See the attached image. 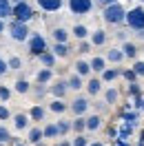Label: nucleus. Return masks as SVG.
<instances>
[{
	"mask_svg": "<svg viewBox=\"0 0 144 146\" xmlns=\"http://www.w3.org/2000/svg\"><path fill=\"white\" fill-rule=\"evenodd\" d=\"M102 18L107 25L111 27H120V25H124V18H126V9L122 2H113V5H107L104 9H102Z\"/></svg>",
	"mask_w": 144,
	"mask_h": 146,
	"instance_id": "nucleus-1",
	"label": "nucleus"
},
{
	"mask_svg": "<svg viewBox=\"0 0 144 146\" xmlns=\"http://www.w3.org/2000/svg\"><path fill=\"white\" fill-rule=\"evenodd\" d=\"M7 31H9V38L13 42H27L29 36H31V31H29V25L27 22H18V20H9V25H7Z\"/></svg>",
	"mask_w": 144,
	"mask_h": 146,
	"instance_id": "nucleus-2",
	"label": "nucleus"
},
{
	"mask_svg": "<svg viewBox=\"0 0 144 146\" xmlns=\"http://www.w3.org/2000/svg\"><path fill=\"white\" fill-rule=\"evenodd\" d=\"M124 25L131 29V31H142L144 29V7L142 5H137V7H133V9L126 11Z\"/></svg>",
	"mask_w": 144,
	"mask_h": 146,
	"instance_id": "nucleus-3",
	"label": "nucleus"
},
{
	"mask_svg": "<svg viewBox=\"0 0 144 146\" xmlns=\"http://www.w3.org/2000/svg\"><path fill=\"white\" fill-rule=\"evenodd\" d=\"M27 51L29 55H33V58H38L40 53H45V51H49V44H47V40L42 33H31L27 40Z\"/></svg>",
	"mask_w": 144,
	"mask_h": 146,
	"instance_id": "nucleus-4",
	"label": "nucleus"
},
{
	"mask_svg": "<svg viewBox=\"0 0 144 146\" xmlns=\"http://www.w3.org/2000/svg\"><path fill=\"white\" fill-rule=\"evenodd\" d=\"M33 16H36V13H33V7H31V5H29L27 0H25V2H18V5H13V16H11V18L13 20H18V22H31V20H33Z\"/></svg>",
	"mask_w": 144,
	"mask_h": 146,
	"instance_id": "nucleus-5",
	"label": "nucleus"
},
{
	"mask_svg": "<svg viewBox=\"0 0 144 146\" xmlns=\"http://www.w3.org/2000/svg\"><path fill=\"white\" fill-rule=\"evenodd\" d=\"M67 7L73 16H87L93 11V0H67Z\"/></svg>",
	"mask_w": 144,
	"mask_h": 146,
	"instance_id": "nucleus-6",
	"label": "nucleus"
},
{
	"mask_svg": "<svg viewBox=\"0 0 144 146\" xmlns=\"http://www.w3.org/2000/svg\"><path fill=\"white\" fill-rule=\"evenodd\" d=\"M89 109H91V104H89L87 95H75L71 100V104H69V111H71L73 115H87Z\"/></svg>",
	"mask_w": 144,
	"mask_h": 146,
	"instance_id": "nucleus-7",
	"label": "nucleus"
},
{
	"mask_svg": "<svg viewBox=\"0 0 144 146\" xmlns=\"http://www.w3.org/2000/svg\"><path fill=\"white\" fill-rule=\"evenodd\" d=\"M84 89H87V95L89 98H98L100 93H104V82H102V78H89L87 84H84Z\"/></svg>",
	"mask_w": 144,
	"mask_h": 146,
	"instance_id": "nucleus-8",
	"label": "nucleus"
},
{
	"mask_svg": "<svg viewBox=\"0 0 144 146\" xmlns=\"http://www.w3.org/2000/svg\"><path fill=\"white\" fill-rule=\"evenodd\" d=\"M36 2L45 13H55L64 7V0H36Z\"/></svg>",
	"mask_w": 144,
	"mask_h": 146,
	"instance_id": "nucleus-9",
	"label": "nucleus"
},
{
	"mask_svg": "<svg viewBox=\"0 0 144 146\" xmlns=\"http://www.w3.org/2000/svg\"><path fill=\"white\" fill-rule=\"evenodd\" d=\"M67 91H69V84H67V80H55V82L49 86V93H51L53 98H60V100H64Z\"/></svg>",
	"mask_w": 144,
	"mask_h": 146,
	"instance_id": "nucleus-10",
	"label": "nucleus"
},
{
	"mask_svg": "<svg viewBox=\"0 0 144 146\" xmlns=\"http://www.w3.org/2000/svg\"><path fill=\"white\" fill-rule=\"evenodd\" d=\"M107 40H109V33L104 29H95V31H91V36H89V42L93 46H104Z\"/></svg>",
	"mask_w": 144,
	"mask_h": 146,
	"instance_id": "nucleus-11",
	"label": "nucleus"
},
{
	"mask_svg": "<svg viewBox=\"0 0 144 146\" xmlns=\"http://www.w3.org/2000/svg\"><path fill=\"white\" fill-rule=\"evenodd\" d=\"M29 122H31V117H29V113H16L13 115V128L16 131H29Z\"/></svg>",
	"mask_w": 144,
	"mask_h": 146,
	"instance_id": "nucleus-12",
	"label": "nucleus"
},
{
	"mask_svg": "<svg viewBox=\"0 0 144 146\" xmlns=\"http://www.w3.org/2000/svg\"><path fill=\"white\" fill-rule=\"evenodd\" d=\"M107 60H109V62H113V64H122L126 60L122 46H111V49L107 51Z\"/></svg>",
	"mask_w": 144,
	"mask_h": 146,
	"instance_id": "nucleus-13",
	"label": "nucleus"
},
{
	"mask_svg": "<svg viewBox=\"0 0 144 146\" xmlns=\"http://www.w3.org/2000/svg\"><path fill=\"white\" fill-rule=\"evenodd\" d=\"M89 62H91V71L100 75V73L107 69V62H109V60H107V55H93Z\"/></svg>",
	"mask_w": 144,
	"mask_h": 146,
	"instance_id": "nucleus-14",
	"label": "nucleus"
},
{
	"mask_svg": "<svg viewBox=\"0 0 144 146\" xmlns=\"http://www.w3.org/2000/svg\"><path fill=\"white\" fill-rule=\"evenodd\" d=\"M51 51L55 53V58H69L71 55V46H69V42H53V46H51Z\"/></svg>",
	"mask_w": 144,
	"mask_h": 146,
	"instance_id": "nucleus-15",
	"label": "nucleus"
},
{
	"mask_svg": "<svg viewBox=\"0 0 144 146\" xmlns=\"http://www.w3.org/2000/svg\"><path fill=\"white\" fill-rule=\"evenodd\" d=\"M100 128H102V115L100 113H93L87 117V131L89 133H98Z\"/></svg>",
	"mask_w": 144,
	"mask_h": 146,
	"instance_id": "nucleus-16",
	"label": "nucleus"
},
{
	"mask_svg": "<svg viewBox=\"0 0 144 146\" xmlns=\"http://www.w3.org/2000/svg\"><path fill=\"white\" fill-rule=\"evenodd\" d=\"M45 139V131L40 126H31L29 128V133H27V142L29 144H40Z\"/></svg>",
	"mask_w": 144,
	"mask_h": 146,
	"instance_id": "nucleus-17",
	"label": "nucleus"
},
{
	"mask_svg": "<svg viewBox=\"0 0 144 146\" xmlns=\"http://www.w3.org/2000/svg\"><path fill=\"white\" fill-rule=\"evenodd\" d=\"M120 115H122V119L124 122H129L133 128H137L140 126V113L137 111H133V109H129V111H120Z\"/></svg>",
	"mask_w": 144,
	"mask_h": 146,
	"instance_id": "nucleus-18",
	"label": "nucleus"
},
{
	"mask_svg": "<svg viewBox=\"0 0 144 146\" xmlns=\"http://www.w3.org/2000/svg\"><path fill=\"white\" fill-rule=\"evenodd\" d=\"M71 36L80 42V40H89V36H91V31H89V27L87 25H73V29H71Z\"/></svg>",
	"mask_w": 144,
	"mask_h": 146,
	"instance_id": "nucleus-19",
	"label": "nucleus"
},
{
	"mask_svg": "<svg viewBox=\"0 0 144 146\" xmlns=\"http://www.w3.org/2000/svg\"><path fill=\"white\" fill-rule=\"evenodd\" d=\"M73 71L78 73V75H82V78H89L91 73V62H87V60H75V64H73Z\"/></svg>",
	"mask_w": 144,
	"mask_h": 146,
	"instance_id": "nucleus-20",
	"label": "nucleus"
},
{
	"mask_svg": "<svg viewBox=\"0 0 144 146\" xmlns=\"http://www.w3.org/2000/svg\"><path fill=\"white\" fill-rule=\"evenodd\" d=\"M49 111L55 113V115H64V113L69 111V104H67L64 100H60V98H53V102L49 104Z\"/></svg>",
	"mask_w": 144,
	"mask_h": 146,
	"instance_id": "nucleus-21",
	"label": "nucleus"
},
{
	"mask_svg": "<svg viewBox=\"0 0 144 146\" xmlns=\"http://www.w3.org/2000/svg\"><path fill=\"white\" fill-rule=\"evenodd\" d=\"M104 102H107L109 106H115L117 102H120V91H117L115 86H107L104 89Z\"/></svg>",
	"mask_w": 144,
	"mask_h": 146,
	"instance_id": "nucleus-22",
	"label": "nucleus"
},
{
	"mask_svg": "<svg viewBox=\"0 0 144 146\" xmlns=\"http://www.w3.org/2000/svg\"><path fill=\"white\" fill-rule=\"evenodd\" d=\"M67 84H69V91H80L82 86H84V78L78 75V73L73 71L69 78H67Z\"/></svg>",
	"mask_w": 144,
	"mask_h": 146,
	"instance_id": "nucleus-23",
	"label": "nucleus"
},
{
	"mask_svg": "<svg viewBox=\"0 0 144 146\" xmlns=\"http://www.w3.org/2000/svg\"><path fill=\"white\" fill-rule=\"evenodd\" d=\"M45 115L47 111L42 104H33L31 109H29V117H31V122H45Z\"/></svg>",
	"mask_w": 144,
	"mask_h": 146,
	"instance_id": "nucleus-24",
	"label": "nucleus"
},
{
	"mask_svg": "<svg viewBox=\"0 0 144 146\" xmlns=\"http://www.w3.org/2000/svg\"><path fill=\"white\" fill-rule=\"evenodd\" d=\"M100 78H102V82H115L117 78H122V69H104V71L100 73Z\"/></svg>",
	"mask_w": 144,
	"mask_h": 146,
	"instance_id": "nucleus-25",
	"label": "nucleus"
},
{
	"mask_svg": "<svg viewBox=\"0 0 144 146\" xmlns=\"http://www.w3.org/2000/svg\"><path fill=\"white\" fill-rule=\"evenodd\" d=\"M53 80V69H49V66H45V69H40V71L36 73V82L38 84H49Z\"/></svg>",
	"mask_w": 144,
	"mask_h": 146,
	"instance_id": "nucleus-26",
	"label": "nucleus"
},
{
	"mask_svg": "<svg viewBox=\"0 0 144 146\" xmlns=\"http://www.w3.org/2000/svg\"><path fill=\"white\" fill-rule=\"evenodd\" d=\"M51 36H53L55 42H69V36H71V31L64 27H53L51 29Z\"/></svg>",
	"mask_w": 144,
	"mask_h": 146,
	"instance_id": "nucleus-27",
	"label": "nucleus"
},
{
	"mask_svg": "<svg viewBox=\"0 0 144 146\" xmlns=\"http://www.w3.org/2000/svg\"><path fill=\"white\" fill-rule=\"evenodd\" d=\"M38 60H40V64H42V66H49V69H53V66H55V60H58V58H55V53L51 51V49H49V51H45V53L38 55Z\"/></svg>",
	"mask_w": 144,
	"mask_h": 146,
	"instance_id": "nucleus-28",
	"label": "nucleus"
},
{
	"mask_svg": "<svg viewBox=\"0 0 144 146\" xmlns=\"http://www.w3.org/2000/svg\"><path fill=\"white\" fill-rule=\"evenodd\" d=\"M71 131L78 135V133H84L87 131V117L84 115H75V119H71Z\"/></svg>",
	"mask_w": 144,
	"mask_h": 146,
	"instance_id": "nucleus-29",
	"label": "nucleus"
},
{
	"mask_svg": "<svg viewBox=\"0 0 144 146\" xmlns=\"http://www.w3.org/2000/svg\"><path fill=\"white\" fill-rule=\"evenodd\" d=\"M13 16V2L11 0H0V18L9 20Z\"/></svg>",
	"mask_w": 144,
	"mask_h": 146,
	"instance_id": "nucleus-30",
	"label": "nucleus"
},
{
	"mask_svg": "<svg viewBox=\"0 0 144 146\" xmlns=\"http://www.w3.org/2000/svg\"><path fill=\"white\" fill-rule=\"evenodd\" d=\"M122 51H124L126 60H135V58H137V44L131 42V40H126L124 44H122Z\"/></svg>",
	"mask_w": 144,
	"mask_h": 146,
	"instance_id": "nucleus-31",
	"label": "nucleus"
},
{
	"mask_svg": "<svg viewBox=\"0 0 144 146\" xmlns=\"http://www.w3.org/2000/svg\"><path fill=\"white\" fill-rule=\"evenodd\" d=\"M13 89H16V93H20V95H25V93L31 91V84H29V80H25V78H20V80H16V84H13Z\"/></svg>",
	"mask_w": 144,
	"mask_h": 146,
	"instance_id": "nucleus-32",
	"label": "nucleus"
},
{
	"mask_svg": "<svg viewBox=\"0 0 144 146\" xmlns=\"http://www.w3.org/2000/svg\"><path fill=\"white\" fill-rule=\"evenodd\" d=\"M42 131H45V139H53V137H58V135H60V131H58V124H55V122L47 124V126L42 128Z\"/></svg>",
	"mask_w": 144,
	"mask_h": 146,
	"instance_id": "nucleus-33",
	"label": "nucleus"
},
{
	"mask_svg": "<svg viewBox=\"0 0 144 146\" xmlns=\"http://www.w3.org/2000/svg\"><path fill=\"white\" fill-rule=\"evenodd\" d=\"M55 124H58V131H60V135H67V133H71V119H58V122H55Z\"/></svg>",
	"mask_w": 144,
	"mask_h": 146,
	"instance_id": "nucleus-34",
	"label": "nucleus"
},
{
	"mask_svg": "<svg viewBox=\"0 0 144 146\" xmlns=\"http://www.w3.org/2000/svg\"><path fill=\"white\" fill-rule=\"evenodd\" d=\"M126 93H129L131 98H140V95H142V86L137 82H129L126 84Z\"/></svg>",
	"mask_w": 144,
	"mask_h": 146,
	"instance_id": "nucleus-35",
	"label": "nucleus"
},
{
	"mask_svg": "<svg viewBox=\"0 0 144 146\" xmlns=\"http://www.w3.org/2000/svg\"><path fill=\"white\" fill-rule=\"evenodd\" d=\"M7 64H9V71H20L22 69V60H20L18 55H11L9 60H7Z\"/></svg>",
	"mask_w": 144,
	"mask_h": 146,
	"instance_id": "nucleus-36",
	"label": "nucleus"
},
{
	"mask_svg": "<svg viewBox=\"0 0 144 146\" xmlns=\"http://www.w3.org/2000/svg\"><path fill=\"white\" fill-rule=\"evenodd\" d=\"M71 144L73 146H89V137L84 135V133H78V135L71 139Z\"/></svg>",
	"mask_w": 144,
	"mask_h": 146,
	"instance_id": "nucleus-37",
	"label": "nucleus"
},
{
	"mask_svg": "<svg viewBox=\"0 0 144 146\" xmlns=\"http://www.w3.org/2000/svg\"><path fill=\"white\" fill-rule=\"evenodd\" d=\"M11 139H13V137H11L9 128H7V126H0V146L7 144V142H11Z\"/></svg>",
	"mask_w": 144,
	"mask_h": 146,
	"instance_id": "nucleus-38",
	"label": "nucleus"
},
{
	"mask_svg": "<svg viewBox=\"0 0 144 146\" xmlns=\"http://www.w3.org/2000/svg\"><path fill=\"white\" fill-rule=\"evenodd\" d=\"M9 98H11V89L5 86V84H0V102L5 104V102H9Z\"/></svg>",
	"mask_w": 144,
	"mask_h": 146,
	"instance_id": "nucleus-39",
	"label": "nucleus"
},
{
	"mask_svg": "<svg viewBox=\"0 0 144 146\" xmlns=\"http://www.w3.org/2000/svg\"><path fill=\"white\" fill-rule=\"evenodd\" d=\"M135 73H137V78H144V60H133V66H131Z\"/></svg>",
	"mask_w": 144,
	"mask_h": 146,
	"instance_id": "nucleus-40",
	"label": "nucleus"
},
{
	"mask_svg": "<svg viewBox=\"0 0 144 146\" xmlns=\"http://www.w3.org/2000/svg\"><path fill=\"white\" fill-rule=\"evenodd\" d=\"M122 78H124L126 82H135V80H137V73H135L133 69H122Z\"/></svg>",
	"mask_w": 144,
	"mask_h": 146,
	"instance_id": "nucleus-41",
	"label": "nucleus"
},
{
	"mask_svg": "<svg viewBox=\"0 0 144 146\" xmlns=\"http://www.w3.org/2000/svg\"><path fill=\"white\" fill-rule=\"evenodd\" d=\"M91 49H93V44H91L89 40H80L78 42V53H89Z\"/></svg>",
	"mask_w": 144,
	"mask_h": 146,
	"instance_id": "nucleus-42",
	"label": "nucleus"
},
{
	"mask_svg": "<svg viewBox=\"0 0 144 146\" xmlns=\"http://www.w3.org/2000/svg\"><path fill=\"white\" fill-rule=\"evenodd\" d=\"M47 93H49L47 84H36V89H33V95H36V98H45Z\"/></svg>",
	"mask_w": 144,
	"mask_h": 146,
	"instance_id": "nucleus-43",
	"label": "nucleus"
},
{
	"mask_svg": "<svg viewBox=\"0 0 144 146\" xmlns=\"http://www.w3.org/2000/svg\"><path fill=\"white\" fill-rule=\"evenodd\" d=\"M9 117H11L9 109H7L5 104H0V119H2V122H7V119H9Z\"/></svg>",
	"mask_w": 144,
	"mask_h": 146,
	"instance_id": "nucleus-44",
	"label": "nucleus"
},
{
	"mask_svg": "<svg viewBox=\"0 0 144 146\" xmlns=\"http://www.w3.org/2000/svg\"><path fill=\"white\" fill-rule=\"evenodd\" d=\"M7 71H9V64H7V60H5V58H0V78H2Z\"/></svg>",
	"mask_w": 144,
	"mask_h": 146,
	"instance_id": "nucleus-45",
	"label": "nucleus"
},
{
	"mask_svg": "<svg viewBox=\"0 0 144 146\" xmlns=\"http://www.w3.org/2000/svg\"><path fill=\"white\" fill-rule=\"evenodd\" d=\"M107 106H109V104H107V102H104V100H102V102H95V109H98L100 113H102V111L107 109Z\"/></svg>",
	"mask_w": 144,
	"mask_h": 146,
	"instance_id": "nucleus-46",
	"label": "nucleus"
},
{
	"mask_svg": "<svg viewBox=\"0 0 144 146\" xmlns=\"http://www.w3.org/2000/svg\"><path fill=\"white\" fill-rule=\"evenodd\" d=\"M93 2H98V5H102V7H107V5H113V2H117V0H93Z\"/></svg>",
	"mask_w": 144,
	"mask_h": 146,
	"instance_id": "nucleus-47",
	"label": "nucleus"
},
{
	"mask_svg": "<svg viewBox=\"0 0 144 146\" xmlns=\"http://www.w3.org/2000/svg\"><path fill=\"white\" fill-rule=\"evenodd\" d=\"M115 146H129V144L124 142V137H117V139H115Z\"/></svg>",
	"mask_w": 144,
	"mask_h": 146,
	"instance_id": "nucleus-48",
	"label": "nucleus"
},
{
	"mask_svg": "<svg viewBox=\"0 0 144 146\" xmlns=\"http://www.w3.org/2000/svg\"><path fill=\"white\" fill-rule=\"evenodd\" d=\"M135 38H137V40H144V29L142 31H135Z\"/></svg>",
	"mask_w": 144,
	"mask_h": 146,
	"instance_id": "nucleus-49",
	"label": "nucleus"
},
{
	"mask_svg": "<svg viewBox=\"0 0 144 146\" xmlns=\"http://www.w3.org/2000/svg\"><path fill=\"white\" fill-rule=\"evenodd\" d=\"M58 146H73L69 139H62V142H58Z\"/></svg>",
	"mask_w": 144,
	"mask_h": 146,
	"instance_id": "nucleus-50",
	"label": "nucleus"
},
{
	"mask_svg": "<svg viewBox=\"0 0 144 146\" xmlns=\"http://www.w3.org/2000/svg\"><path fill=\"white\" fill-rule=\"evenodd\" d=\"M5 29H7V27H5V20L0 18V36H2V33H5Z\"/></svg>",
	"mask_w": 144,
	"mask_h": 146,
	"instance_id": "nucleus-51",
	"label": "nucleus"
},
{
	"mask_svg": "<svg viewBox=\"0 0 144 146\" xmlns=\"http://www.w3.org/2000/svg\"><path fill=\"white\" fill-rule=\"evenodd\" d=\"M89 146H104L102 142H98V139H93V142H89Z\"/></svg>",
	"mask_w": 144,
	"mask_h": 146,
	"instance_id": "nucleus-52",
	"label": "nucleus"
},
{
	"mask_svg": "<svg viewBox=\"0 0 144 146\" xmlns=\"http://www.w3.org/2000/svg\"><path fill=\"white\" fill-rule=\"evenodd\" d=\"M140 111H144V98H142V104H140Z\"/></svg>",
	"mask_w": 144,
	"mask_h": 146,
	"instance_id": "nucleus-53",
	"label": "nucleus"
},
{
	"mask_svg": "<svg viewBox=\"0 0 144 146\" xmlns=\"http://www.w3.org/2000/svg\"><path fill=\"white\" fill-rule=\"evenodd\" d=\"M11 2H13V5H18V2H25V0H11Z\"/></svg>",
	"mask_w": 144,
	"mask_h": 146,
	"instance_id": "nucleus-54",
	"label": "nucleus"
},
{
	"mask_svg": "<svg viewBox=\"0 0 144 146\" xmlns=\"http://www.w3.org/2000/svg\"><path fill=\"white\" fill-rule=\"evenodd\" d=\"M16 146H20V144H16Z\"/></svg>",
	"mask_w": 144,
	"mask_h": 146,
	"instance_id": "nucleus-55",
	"label": "nucleus"
},
{
	"mask_svg": "<svg viewBox=\"0 0 144 146\" xmlns=\"http://www.w3.org/2000/svg\"><path fill=\"white\" fill-rule=\"evenodd\" d=\"M142 2H144V0H142Z\"/></svg>",
	"mask_w": 144,
	"mask_h": 146,
	"instance_id": "nucleus-56",
	"label": "nucleus"
}]
</instances>
